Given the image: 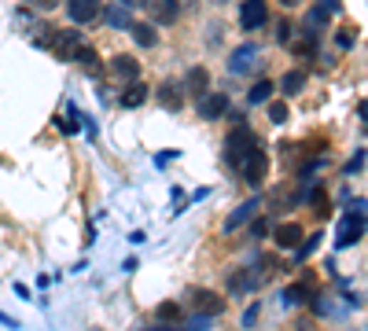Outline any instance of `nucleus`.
Masks as SVG:
<instances>
[{
	"label": "nucleus",
	"mask_w": 368,
	"mask_h": 331,
	"mask_svg": "<svg viewBox=\"0 0 368 331\" xmlns=\"http://www.w3.org/2000/svg\"><path fill=\"white\" fill-rule=\"evenodd\" d=\"M111 70H115V78H122V81H137V78H140V63H137L133 56H115V59H111Z\"/></svg>",
	"instance_id": "obj_15"
},
{
	"label": "nucleus",
	"mask_w": 368,
	"mask_h": 331,
	"mask_svg": "<svg viewBox=\"0 0 368 331\" xmlns=\"http://www.w3.org/2000/svg\"><path fill=\"white\" fill-rule=\"evenodd\" d=\"M254 144H258V140H254V132L247 129V122H243V125H236V129H232V137H228V144H225V147H228V162H232V166H240Z\"/></svg>",
	"instance_id": "obj_1"
},
{
	"label": "nucleus",
	"mask_w": 368,
	"mask_h": 331,
	"mask_svg": "<svg viewBox=\"0 0 368 331\" xmlns=\"http://www.w3.org/2000/svg\"><path fill=\"white\" fill-rule=\"evenodd\" d=\"M74 63H81V70L89 74V78H100V74H103V70H100V59H96V52H93L85 41H81V48L74 52Z\"/></svg>",
	"instance_id": "obj_17"
},
{
	"label": "nucleus",
	"mask_w": 368,
	"mask_h": 331,
	"mask_svg": "<svg viewBox=\"0 0 368 331\" xmlns=\"http://www.w3.org/2000/svg\"><path fill=\"white\" fill-rule=\"evenodd\" d=\"M317 239H320V236H310V239H302L298 247H295V258H298V261H302V258H310V254L317 251Z\"/></svg>",
	"instance_id": "obj_26"
},
{
	"label": "nucleus",
	"mask_w": 368,
	"mask_h": 331,
	"mask_svg": "<svg viewBox=\"0 0 368 331\" xmlns=\"http://www.w3.org/2000/svg\"><path fill=\"white\" fill-rule=\"evenodd\" d=\"M354 41H357L354 30H339V48H354Z\"/></svg>",
	"instance_id": "obj_29"
},
{
	"label": "nucleus",
	"mask_w": 368,
	"mask_h": 331,
	"mask_svg": "<svg viewBox=\"0 0 368 331\" xmlns=\"http://www.w3.org/2000/svg\"><path fill=\"white\" fill-rule=\"evenodd\" d=\"M269 118H273L276 125L288 122V103H273V107H269Z\"/></svg>",
	"instance_id": "obj_28"
},
{
	"label": "nucleus",
	"mask_w": 368,
	"mask_h": 331,
	"mask_svg": "<svg viewBox=\"0 0 368 331\" xmlns=\"http://www.w3.org/2000/svg\"><path fill=\"white\" fill-rule=\"evenodd\" d=\"M280 88H284V96H295V93H302V88H306V74H302V70H291V74H284Z\"/></svg>",
	"instance_id": "obj_22"
},
{
	"label": "nucleus",
	"mask_w": 368,
	"mask_h": 331,
	"mask_svg": "<svg viewBox=\"0 0 368 331\" xmlns=\"http://www.w3.org/2000/svg\"><path fill=\"white\" fill-rule=\"evenodd\" d=\"M191 305H196L199 313H206V317L225 313V298H218L214 291H191Z\"/></svg>",
	"instance_id": "obj_12"
},
{
	"label": "nucleus",
	"mask_w": 368,
	"mask_h": 331,
	"mask_svg": "<svg viewBox=\"0 0 368 331\" xmlns=\"http://www.w3.org/2000/svg\"><path fill=\"white\" fill-rule=\"evenodd\" d=\"M144 100H147V88H144V85H137V81L129 85V93H122V107H129V110L140 107Z\"/></svg>",
	"instance_id": "obj_24"
},
{
	"label": "nucleus",
	"mask_w": 368,
	"mask_h": 331,
	"mask_svg": "<svg viewBox=\"0 0 368 331\" xmlns=\"http://www.w3.org/2000/svg\"><path fill=\"white\" fill-rule=\"evenodd\" d=\"M103 11V0H67V15L78 22V26H89L96 22Z\"/></svg>",
	"instance_id": "obj_6"
},
{
	"label": "nucleus",
	"mask_w": 368,
	"mask_h": 331,
	"mask_svg": "<svg viewBox=\"0 0 368 331\" xmlns=\"http://www.w3.org/2000/svg\"><path fill=\"white\" fill-rule=\"evenodd\" d=\"M236 169H240L251 184H262V181H266V169H269V154L254 144V147L247 151V159H243L240 166H236Z\"/></svg>",
	"instance_id": "obj_2"
},
{
	"label": "nucleus",
	"mask_w": 368,
	"mask_h": 331,
	"mask_svg": "<svg viewBox=\"0 0 368 331\" xmlns=\"http://www.w3.org/2000/svg\"><path fill=\"white\" fill-rule=\"evenodd\" d=\"M159 103H162L166 110H181V107H184V85L162 81V85H159Z\"/></svg>",
	"instance_id": "obj_13"
},
{
	"label": "nucleus",
	"mask_w": 368,
	"mask_h": 331,
	"mask_svg": "<svg viewBox=\"0 0 368 331\" xmlns=\"http://www.w3.org/2000/svg\"><path fill=\"white\" fill-rule=\"evenodd\" d=\"M361 166H364V151H357L350 162H346V173H361Z\"/></svg>",
	"instance_id": "obj_31"
},
{
	"label": "nucleus",
	"mask_w": 368,
	"mask_h": 331,
	"mask_svg": "<svg viewBox=\"0 0 368 331\" xmlns=\"http://www.w3.org/2000/svg\"><path fill=\"white\" fill-rule=\"evenodd\" d=\"M364 236V214H346L342 225H339V236H335V247H354V243Z\"/></svg>",
	"instance_id": "obj_4"
},
{
	"label": "nucleus",
	"mask_w": 368,
	"mask_h": 331,
	"mask_svg": "<svg viewBox=\"0 0 368 331\" xmlns=\"http://www.w3.org/2000/svg\"><path fill=\"white\" fill-rule=\"evenodd\" d=\"M339 11V4L335 0H320V4H313L310 8V15H306V30H320V26H328V19Z\"/></svg>",
	"instance_id": "obj_11"
},
{
	"label": "nucleus",
	"mask_w": 368,
	"mask_h": 331,
	"mask_svg": "<svg viewBox=\"0 0 368 331\" xmlns=\"http://www.w3.org/2000/svg\"><path fill=\"white\" fill-rule=\"evenodd\" d=\"M129 30H133V41L140 44V48H155V44H159V33H155V26H147V22H133Z\"/></svg>",
	"instance_id": "obj_18"
},
{
	"label": "nucleus",
	"mask_w": 368,
	"mask_h": 331,
	"mask_svg": "<svg viewBox=\"0 0 368 331\" xmlns=\"http://www.w3.org/2000/svg\"><path fill=\"white\" fill-rule=\"evenodd\" d=\"M203 327H210V317H206V313H199V317L188 320V331H203Z\"/></svg>",
	"instance_id": "obj_30"
},
{
	"label": "nucleus",
	"mask_w": 368,
	"mask_h": 331,
	"mask_svg": "<svg viewBox=\"0 0 368 331\" xmlns=\"http://www.w3.org/2000/svg\"><path fill=\"white\" fill-rule=\"evenodd\" d=\"M100 19H107V26H111V30H129V26H133V8H125V4L115 0V4H107L100 11Z\"/></svg>",
	"instance_id": "obj_10"
},
{
	"label": "nucleus",
	"mask_w": 368,
	"mask_h": 331,
	"mask_svg": "<svg viewBox=\"0 0 368 331\" xmlns=\"http://www.w3.org/2000/svg\"><path fill=\"white\" fill-rule=\"evenodd\" d=\"M251 283H254V276H251V273H240V276H232V280H228V287H232L236 295H243Z\"/></svg>",
	"instance_id": "obj_27"
},
{
	"label": "nucleus",
	"mask_w": 368,
	"mask_h": 331,
	"mask_svg": "<svg viewBox=\"0 0 368 331\" xmlns=\"http://www.w3.org/2000/svg\"><path fill=\"white\" fill-rule=\"evenodd\" d=\"M276 30H280V33H276V37H280V44H291V26H288V22H280Z\"/></svg>",
	"instance_id": "obj_33"
},
{
	"label": "nucleus",
	"mask_w": 368,
	"mask_h": 331,
	"mask_svg": "<svg viewBox=\"0 0 368 331\" xmlns=\"http://www.w3.org/2000/svg\"><path fill=\"white\" fill-rule=\"evenodd\" d=\"M310 302V283H291L284 291V305H306Z\"/></svg>",
	"instance_id": "obj_21"
},
{
	"label": "nucleus",
	"mask_w": 368,
	"mask_h": 331,
	"mask_svg": "<svg viewBox=\"0 0 368 331\" xmlns=\"http://www.w3.org/2000/svg\"><path fill=\"white\" fill-rule=\"evenodd\" d=\"M258 56H262V52H258V44H240V48L228 56V74H236V78L251 74L258 66Z\"/></svg>",
	"instance_id": "obj_3"
},
{
	"label": "nucleus",
	"mask_w": 368,
	"mask_h": 331,
	"mask_svg": "<svg viewBox=\"0 0 368 331\" xmlns=\"http://www.w3.org/2000/svg\"><path fill=\"white\" fill-rule=\"evenodd\" d=\"M291 48H295L298 56H313V52H317V30H306V33L291 44Z\"/></svg>",
	"instance_id": "obj_25"
},
{
	"label": "nucleus",
	"mask_w": 368,
	"mask_h": 331,
	"mask_svg": "<svg viewBox=\"0 0 368 331\" xmlns=\"http://www.w3.org/2000/svg\"><path fill=\"white\" fill-rule=\"evenodd\" d=\"M280 4H298V0H280Z\"/></svg>",
	"instance_id": "obj_37"
},
{
	"label": "nucleus",
	"mask_w": 368,
	"mask_h": 331,
	"mask_svg": "<svg viewBox=\"0 0 368 331\" xmlns=\"http://www.w3.org/2000/svg\"><path fill=\"white\" fill-rule=\"evenodd\" d=\"M266 232H269V221H254V225H251V236H254V239H262Z\"/></svg>",
	"instance_id": "obj_32"
},
{
	"label": "nucleus",
	"mask_w": 368,
	"mask_h": 331,
	"mask_svg": "<svg viewBox=\"0 0 368 331\" xmlns=\"http://www.w3.org/2000/svg\"><path fill=\"white\" fill-rule=\"evenodd\" d=\"M273 239H276V247H284V251H295L298 243H302V228L295 225V221H284V225H276Z\"/></svg>",
	"instance_id": "obj_14"
},
{
	"label": "nucleus",
	"mask_w": 368,
	"mask_h": 331,
	"mask_svg": "<svg viewBox=\"0 0 368 331\" xmlns=\"http://www.w3.org/2000/svg\"><path fill=\"white\" fill-rule=\"evenodd\" d=\"M155 320L159 324H181L184 317H181V305L177 302H159L155 305Z\"/></svg>",
	"instance_id": "obj_20"
},
{
	"label": "nucleus",
	"mask_w": 368,
	"mask_h": 331,
	"mask_svg": "<svg viewBox=\"0 0 368 331\" xmlns=\"http://www.w3.org/2000/svg\"><path fill=\"white\" fill-rule=\"evenodd\" d=\"M266 19H269L266 0H243V4H240V26L243 30H262Z\"/></svg>",
	"instance_id": "obj_5"
},
{
	"label": "nucleus",
	"mask_w": 368,
	"mask_h": 331,
	"mask_svg": "<svg viewBox=\"0 0 368 331\" xmlns=\"http://www.w3.org/2000/svg\"><path fill=\"white\" fill-rule=\"evenodd\" d=\"M214 4H228V0H214Z\"/></svg>",
	"instance_id": "obj_38"
},
{
	"label": "nucleus",
	"mask_w": 368,
	"mask_h": 331,
	"mask_svg": "<svg viewBox=\"0 0 368 331\" xmlns=\"http://www.w3.org/2000/svg\"><path fill=\"white\" fill-rule=\"evenodd\" d=\"M118 4H125V8H140L144 0H118Z\"/></svg>",
	"instance_id": "obj_36"
},
{
	"label": "nucleus",
	"mask_w": 368,
	"mask_h": 331,
	"mask_svg": "<svg viewBox=\"0 0 368 331\" xmlns=\"http://www.w3.org/2000/svg\"><path fill=\"white\" fill-rule=\"evenodd\" d=\"M273 88H276V85H273L269 78H262V81H254V88L247 93V100H251V103H266V100L273 96Z\"/></svg>",
	"instance_id": "obj_23"
},
{
	"label": "nucleus",
	"mask_w": 368,
	"mask_h": 331,
	"mask_svg": "<svg viewBox=\"0 0 368 331\" xmlns=\"http://www.w3.org/2000/svg\"><path fill=\"white\" fill-rule=\"evenodd\" d=\"M81 48V33L78 30H56V41H52V52L59 56V59H67V63H74V52Z\"/></svg>",
	"instance_id": "obj_7"
},
{
	"label": "nucleus",
	"mask_w": 368,
	"mask_h": 331,
	"mask_svg": "<svg viewBox=\"0 0 368 331\" xmlns=\"http://www.w3.org/2000/svg\"><path fill=\"white\" fill-rule=\"evenodd\" d=\"M210 88V74L203 70V66H191L188 70V78H184V93H191V96H203Z\"/></svg>",
	"instance_id": "obj_16"
},
{
	"label": "nucleus",
	"mask_w": 368,
	"mask_h": 331,
	"mask_svg": "<svg viewBox=\"0 0 368 331\" xmlns=\"http://www.w3.org/2000/svg\"><path fill=\"white\" fill-rule=\"evenodd\" d=\"M147 4V15L159 22V26H173L177 22V15H181V8H177V0H144Z\"/></svg>",
	"instance_id": "obj_9"
},
{
	"label": "nucleus",
	"mask_w": 368,
	"mask_h": 331,
	"mask_svg": "<svg viewBox=\"0 0 368 331\" xmlns=\"http://www.w3.org/2000/svg\"><path fill=\"white\" fill-rule=\"evenodd\" d=\"M254 320H258V305H251V309H247V313H243V324H247V327H251Z\"/></svg>",
	"instance_id": "obj_35"
},
{
	"label": "nucleus",
	"mask_w": 368,
	"mask_h": 331,
	"mask_svg": "<svg viewBox=\"0 0 368 331\" xmlns=\"http://www.w3.org/2000/svg\"><path fill=\"white\" fill-rule=\"evenodd\" d=\"M26 4H33V8H41V11H48V8L59 4V0H26Z\"/></svg>",
	"instance_id": "obj_34"
},
{
	"label": "nucleus",
	"mask_w": 368,
	"mask_h": 331,
	"mask_svg": "<svg viewBox=\"0 0 368 331\" xmlns=\"http://www.w3.org/2000/svg\"><path fill=\"white\" fill-rule=\"evenodd\" d=\"M258 210V199H247V203L240 206V210H236L228 221H225V232H236V228H240V225H247V221H251V214Z\"/></svg>",
	"instance_id": "obj_19"
},
{
	"label": "nucleus",
	"mask_w": 368,
	"mask_h": 331,
	"mask_svg": "<svg viewBox=\"0 0 368 331\" xmlns=\"http://www.w3.org/2000/svg\"><path fill=\"white\" fill-rule=\"evenodd\" d=\"M199 115L206 122H218L221 115H228V96L225 93H203L199 96Z\"/></svg>",
	"instance_id": "obj_8"
}]
</instances>
